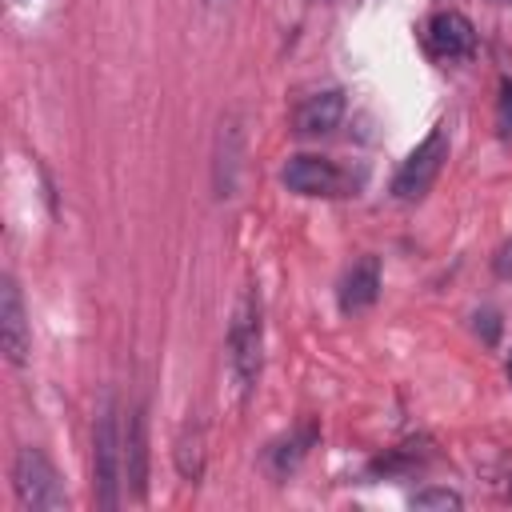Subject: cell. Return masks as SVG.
I'll list each match as a JSON object with an SVG mask.
<instances>
[{"label":"cell","instance_id":"obj_1","mask_svg":"<svg viewBox=\"0 0 512 512\" xmlns=\"http://www.w3.org/2000/svg\"><path fill=\"white\" fill-rule=\"evenodd\" d=\"M92 488H96V504L100 508H116L120 504V488H124V424L116 404L108 400L96 416L92 428Z\"/></svg>","mask_w":512,"mask_h":512},{"label":"cell","instance_id":"obj_2","mask_svg":"<svg viewBox=\"0 0 512 512\" xmlns=\"http://www.w3.org/2000/svg\"><path fill=\"white\" fill-rule=\"evenodd\" d=\"M260 348H264V324H260V300L256 292H244L228 328V364L240 384V392H252L260 376Z\"/></svg>","mask_w":512,"mask_h":512},{"label":"cell","instance_id":"obj_3","mask_svg":"<svg viewBox=\"0 0 512 512\" xmlns=\"http://www.w3.org/2000/svg\"><path fill=\"white\" fill-rule=\"evenodd\" d=\"M12 488H16V500L32 512H60L68 508V496H64V484L52 468V460L40 452V448H20L16 460H12Z\"/></svg>","mask_w":512,"mask_h":512},{"label":"cell","instance_id":"obj_4","mask_svg":"<svg viewBox=\"0 0 512 512\" xmlns=\"http://www.w3.org/2000/svg\"><path fill=\"white\" fill-rule=\"evenodd\" d=\"M444 160H448V124H436V128L408 152V160L400 164V172H396V180H392V192H396L400 200H420V196L436 184Z\"/></svg>","mask_w":512,"mask_h":512},{"label":"cell","instance_id":"obj_5","mask_svg":"<svg viewBox=\"0 0 512 512\" xmlns=\"http://www.w3.org/2000/svg\"><path fill=\"white\" fill-rule=\"evenodd\" d=\"M424 44L436 60H464L476 52V28L464 12H436L424 28Z\"/></svg>","mask_w":512,"mask_h":512},{"label":"cell","instance_id":"obj_6","mask_svg":"<svg viewBox=\"0 0 512 512\" xmlns=\"http://www.w3.org/2000/svg\"><path fill=\"white\" fill-rule=\"evenodd\" d=\"M280 180H284L292 192H300V196H336L340 184H344L340 168H336L332 160H324V156H312V152L288 156Z\"/></svg>","mask_w":512,"mask_h":512},{"label":"cell","instance_id":"obj_7","mask_svg":"<svg viewBox=\"0 0 512 512\" xmlns=\"http://www.w3.org/2000/svg\"><path fill=\"white\" fill-rule=\"evenodd\" d=\"M0 344H4V356L12 364H24L28 360L32 332H28L24 300H20V288H16L12 276H4V284H0Z\"/></svg>","mask_w":512,"mask_h":512},{"label":"cell","instance_id":"obj_8","mask_svg":"<svg viewBox=\"0 0 512 512\" xmlns=\"http://www.w3.org/2000/svg\"><path fill=\"white\" fill-rule=\"evenodd\" d=\"M148 484V432H144V412L132 408L124 424V488L132 500H144Z\"/></svg>","mask_w":512,"mask_h":512},{"label":"cell","instance_id":"obj_9","mask_svg":"<svg viewBox=\"0 0 512 512\" xmlns=\"http://www.w3.org/2000/svg\"><path fill=\"white\" fill-rule=\"evenodd\" d=\"M340 116H344V92L340 88H324V92L304 96L292 120H296L300 136H324V132H332L340 124Z\"/></svg>","mask_w":512,"mask_h":512},{"label":"cell","instance_id":"obj_10","mask_svg":"<svg viewBox=\"0 0 512 512\" xmlns=\"http://www.w3.org/2000/svg\"><path fill=\"white\" fill-rule=\"evenodd\" d=\"M376 296H380V260L364 256L340 280V308L344 312H364V308L376 304Z\"/></svg>","mask_w":512,"mask_h":512},{"label":"cell","instance_id":"obj_11","mask_svg":"<svg viewBox=\"0 0 512 512\" xmlns=\"http://www.w3.org/2000/svg\"><path fill=\"white\" fill-rule=\"evenodd\" d=\"M204 432L200 428H188L184 436H180V448H176V460H180V472L188 476V480H196L200 476V468H204Z\"/></svg>","mask_w":512,"mask_h":512},{"label":"cell","instance_id":"obj_12","mask_svg":"<svg viewBox=\"0 0 512 512\" xmlns=\"http://www.w3.org/2000/svg\"><path fill=\"white\" fill-rule=\"evenodd\" d=\"M460 504L464 500L456 492H448V488H424V492L412 496V508H460Z\"/></svg>","mask_w":512,"mask_h":512},{"label":"cell","instance_id":"obj_13","mask_svg":"<svg viewBox=\"0 0 512 512\" xmlns=\"http://www.w3.org/2000/svg\"><path fill=\"white\" fill-rule=\"evenodd\" d=\"M496 124L500 136L512 140V80H500V96H496Z\"/></svg>","mask_w":512,"mask_h":512},{"label":"cell","instance_id":"obj_14","mask_svg":"<svg viewBox=\"0 0 512 512\" xmlns=\"http://www.w3.org/2000/svg\"><path fill=\"white\" fill-rule=\"evenodd\" d=\"M492 272H496L500 280H512V240H504V244L496 248V256H492Z\"/></svg>","mask_w":512,"mask_h":512},{"label":"cell","instance_id":"obj_15","mask_svg":"<svg viewBox=\"0 0 512 512\" xmlns=\"http://www.w3.org/2000/svg\"><path fill=\"white\" fill-rule=\"evenodd\" d=\"M496 332H500L496 316H492V312H484V336H488V340H496Z\"/></svg>","mask_w":512,"mask_h":512},{"label":"cell","instance_id":"obj_16","mask_svg":"<svg viewBox=\"0 0 512 512\" xmlns=\"http://www.w3.org/2000/svg\"><path fill=\"white\" fill-rule=\"evenodd\" d=\"M508 380H512V356H508Z\"/></svg>","mask_w":512,"mask_h":512}]
</instances>
